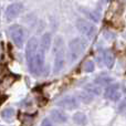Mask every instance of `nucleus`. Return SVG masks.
Wrapping results in <instances>:
<instances>
[{"label":"nucleus","mask_w":126,"mask_h":126,"mask_svg":"<svg viewBox=\"0 0 126 126\" xmlns=\"http://www.w3.org/2000/svg\"><path fill=\"white\" fill-rule=\"evenodd\" d=\"M54 72L55 74L59 73L64 67L65 64V52H64V42L62 37H57L54 41Z\"/></svg>","instance_id":"obj_1"},{"label":"nucleus","mask_w":126,"mask_h":126,"mask_svg":"<svg viewBox=\"0 0 126 126\" xmlns=\"http://www.w3.org/2000/svg\"><path fill=\"white\" fill-rule=\"evenodd\" d=\"M86 47H87L86 41L81 39V38H75V39L71 40L69 43L70 62L73 63L74 61H76V60L83 54V52H84V50L86 49Z\"/></svg>","instance_id":"obj_2"},{"label":"nucleus","mask_w":126,"mask_h":126,"mask_svg":"<svg viewBox=\"0 0 126 126\" xmlns=\"http://www.w3.org/2000/svg\"><path fill=\"white\" fill-rule=\"evenodd\" d=\"M10 31V37L12 39V42L17 48L21 49L23 47V41H24V30L21 26L19 24H12L9 28Z\"/></svg>","instance_id":"obj_3"},{"label":"nucleus","mask_w":126,"mask_h":126,"mask_svg":"<svg viewBox=\"0 0 126 126\" xmlns=\"http://www.w3.org/2000/svg\"><path fill=\"white\" fill-rule=\"evenodd\" d=\"M75 26H76V28H78V30L87 38H93L96 33V27L94 26L93 23L89 22L87 20L78 19Z\"/></svg>","instance_id":"obj_4"},{"label":"nucleus","mask_w":126,"mask_h":126,"mask_svg":"<svg viewBox=\"0 0 126 126\" xmlns=\"http://www.w3.org/2000/svg\"><path fill=\"white\" fill-rule=\"evenodd\" d=\"M38 49H39V40L35 37L30 38L26 48V57H27V63L28 64L34 59Z\"/></svg>","instance_id":"obj_5"},{"label":"nucleus","mask_w":126,"mask_h":126,"mask_svg":"<svg viewBox=\"0 0 126 126\" xmlns=\"http://www.w3.org/2000/svg\"><path fill=\"white\" fill-rule=\"evenodd\" d=\"M104 96L107 100L113 101V102L120 101L121 96H122V91H121L120 84H111L110 86H107V89L105 90Z\"/></svg>","instance_id":"obj_6"},{"label":"nucleus","mask_w":126,"mask_h":126,"mask_svg":"<svg viewBox=\"0 0 126 126\" xmlns=\"http://www.w3.org/2000/svg\"><path fill=\"white\" fill-rule=\"evenodd\" d=\"M22 10H23V4L22 3L16 2V3L10 4L6 10L7 21H12V20H15L17 17H19V15L22 12Z\"/></svg>","instance_id":"obj_7"},{"label":"nucleus","mask_w":126,"mask_h":126,"mask_svg":"<svg viewBox=\"0 0 126 126\" xmlns=\"http://www.w3.org/2000/svg\"><path fill=\"white\" fill-rule=\"evenodd\" d=\"M57 105L64 110H75L79 107V101L75 96L69 95V96H65V97L61 98L57 103Z\"/></svg>","instance_id":"obj_8"},{"label":"nucleus","mask_w":126,"mask_h":126,"mask_svg":"<svg viewBox=\"0 0 126 126\" xmlns=\"http://www.w3.org/2000/svg\"><path fill=\"white\" fill-rule=\"evenodd\" d=\"M50 117L55 123H60V124H63L67 121V115L63 111H60V110H52L50 113Z\"/></svg>","instance_id":"obj_9"},{"label":"nucleus","mask_w":126,"mask_h":126,"mask_svg":"<svg viewBox=\"0 0 126 126\" xmlns=\"http://www.w3.org/2000/svg\"><path fill=\"white\" fill-rule=\"evenodd\" d=\"M103 60H104V63L109 69H112L114 65V62H115V57H114L113 52H112L110 49H106L103 52Z\"/></svg>","instance_id":"obj_10"},{"label":"nucleus","mask_w":126,"mask_h":126,"mask_svg":"<svg viewBox=\"0 0 126 126\" xmlns=\"http://www.w3.org/2000/svg\"><path fill=\"white\" fill-rule=\"evenodd\" d=\"M51 40H52L51 34L49 32H46L43 35H42V38H41V41H40V47H39V48H41L42 50H44L47 52V51L50 49V47H51Z\"/></svg>","instance_id":"obj_11"},{"label":"nucleus","mask_w":126,"mask_h":126,"mask_svg":"<svg viewBox=\"0 0 126 126\" xmlns=\"http://www.w3.org/2000/svg\"><path fill=\"white\" fill-rule=\"evenodd\" d=\"M72 118H73V122L75 123V124H78L80 126H84V125H86V123H87L86 115H85L84 113H82V112H76Z\"/></svg>","instance_id":"obj_12"},{"label":"nucleus","mask_w":126,"mask_h":126,"mask_svg":"<svg viewBox=\"0 0 126 126\" xmlns=\"http://www.w3.org/2000/svg\"><path fill=\"white\" fill-rule=\"evenodd\" d=\"M84 91L89 92L92 95H101L102 94V89H101L100 85L97 84H86L84 86Z\"/></svg>","instance_id":"obj_13"},{"label":"nucleus","mask_w":126,"mask_h":126,"mask_svg":"<svg viewBox=\"0 0 126 126\" xmlns=\"http://www.w3.org/2000/svg\"><path fill=\"white\" fill-rule=\"evenodd\" d=\"M78 97H79V100H80L81 102L85 103V104H90V103H91L92 101L94 100V95H92V94H90L89 92H86V91L79 92V94H78Z\"/></svg>","instance_id":"obj_14"},{"label":"nucleus","mask_w":126,"mask_h":126,"mask_svg":"<svg viewBox=\"0 0 126 126\" xmlns=\"http://www.w3.org/2000/svg\"><path fill=\"white\" fill-rule=\"evenodd\" d=\"M113 78H111L109 75H101L94 80V83L97 85H106L110 84V83H113Z\"/></svg>","instance_id":"obj_15"},{"label":"nucleus","mask_w":126,"mask_h":126,"mask_svg":"<svg viewBox=\"0 0 126 126\" xmlns=\"http://www.w3.org/2000/svg\"><path fill=\"white\" fill-rule=\"evenodd\" d=\"M1 116H2V118H3V120L11 121V118L15 116V110H13L12 107H7V109H4L3 111H2Z\"/></svg>","instance_id":"obj_16"},{"label":"nucleus","mask_w":126,"mask_h":126,"mask_svg":"<svg viewBox=\"0 0 126 126\" xmlns=\"http://www.w3.org/2000/svg\"><path fill=\"white\" fill-rule=\"evenodd\" d=\"M94 69H95V64H94L93 61H86L84 63V67H83V70H84L85 72H87V73H90V72H93Z\"/></svg>","instance_id":"obj_17"},{"label":"nucleus","mask_w":126,"mask_h":126,"mask_svg":"<svg viewBox=\"0 0 126 126\" xmlns=\"http://www.w3.org/2000/svg\"><path fill=\"white\" fill-rule=\"evenodd\" d=\"M40 126H54V125H53V123L51 122L49 118H44V120L42 121V123H41Z\"/></svg>","instance_id":"obj_18"},{"label":"nucleus","mask_w":126,"mask_h":126,"mask_svg":"<svg viewBox=\"0 0 126 126\" xmlns=\"http://www.w3.org/2000/svg\"><path fill=\"white\" fill-rule=\"evenodd\" d=\"M118 110H120V112H126V98L122 102V104L120 105Z\"/></svg>","instance_id":"obj_19"}]
</instances>
